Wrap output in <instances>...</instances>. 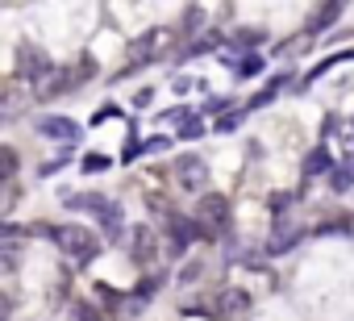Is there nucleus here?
Wrapping results in <instances>:
<instances>
[{"mask_svg":"<svg viewBox=\"0 0 354 321\" xmlns=\"http://www.w3.org/2000/svg\"><path fill=\"white\" fill-rule=\"evenodd\" d=\"M201 134H205V121H196V117H188V121L180 125V138H184V142H192V138H201Z\"/></svg>","mask_w":354,"mask_h":321,"instance_id":"nucleus-18","label":"nucleus"},{"mask_svg":"<svg viewBox=\"0 0 354 321\" xmlns=\"http://www.w3.org/2000/svg\"><path fill=\"white\" fill-rule=\"evenodd\" d=\"M171 42V34L167 30H146L142 38H133V46H129V67L138 71V67H146V63H154L158 55H162V46Z\"/></svg>","mask_w":354,"mask_h":321,"instance_id":"nucleus-7","label":"nucleus"},{"mask_svg":"<svg viewBox=\"0 0 354 321\" xmlns=\"http://www.w3.org/2000/svg\"><path fill=\"white\" fill-rule=\"evenodd\" d=\"M217 42H221L217 34H209V38H196V42L188 46V55H209V51H217Z\"/></svg>","mask_w":354,"mask_h":321,"instance_id":"nucleus-17","label":"nucleus"},{"mask_svg":"<svg viewBox=\"0 0 354 321\" xmlns=\"http://www.w3.org/2000/svg\"><path fill=\"white\" fill-rule=\"evenodd\" d=\"M283 80H288V75H279L275 84H267V88H259V92H254V96L246 100V113H254V109H263V104H271V100H275V96L283 92Z\"/></svg>","mask_w":354,"mask_h":321,"instance_id":"nucleus-13","label":"nucleus"},{"mask_svg":"<svg viewBox=\"0 0 354 321\" xmlns=\"http://www.w3.org/2000/svg\"><path fill=\"white\" fill-rule=\"evenodd\" d=\"M34 129H38L42 138H59L63 146H67V142H71V146L80 142V125H75L71 117H38V125H34Z\"/></svg>","mask_w":354,"mask_h":321,"instance_id":"nucleus-9","label":"nucleus"},{"mask_svg":"<svg viewBox=\"0 0 354 321\" xmlns=\"http://www.w3.org/2000/svg\"><path fill=\"white\" fill-rule=\"evenodd\" d=\"M42 234L67 255V259H75L80 267L84 263H92L96 255H100V238L92 234V230H84V226H75V221H67V226H42Z\"/></svg>","mask_w":354,"mask_h":321,"instance_id":"nucleus-1","label":"nucleus"},{"mask_svg":"<svg viewBox=\"0 0 354 321\" xmlns=\"http://www.w3.org/2000/svg\"><path fill=\"white\" fill-rule=\"evenodd\" d=\"M201 275H205V263H188V267H184V275H180V284H196Z\"/></svg>","mask_w":354,"mask_h":321,"instance_id":"nucleus-23","label":"nucleus"},{"mask_svg":"<svg viewBox=\"0 0 354 321\" xmlns=\"http://www.w3.org/2000/svg\"><path fill=\"white\" fill-rule=\"evenodd\" d=\"M325 180H329V188H333V192H346V188L354 184V163H337Z\"/></svg>","mask_w":354,"mask_h":321,"instance_id":"nucleus-14","label":"nucleus"},{"mask_svg":"<svg viewBox=\"0 0 354 321\" xmlns=\"http://www.w3.org/2000/svg\"><path fill=\"white\" fill-rule=\"evenodd\" d=\"M196 221H201L209 234H225V230H230V196L205 192L201 205H196Z\"/></svg>","mask_w":354,"mask_h":321,"instance_id":"nucleus-4","label":"nucleus"},{"mask_svg":"<svg viewBox=\"0 0 354 321\" xmlns=\"http://www.w3.org/2000/svg\"><path fill=\"white\" fill-rule=\"evenodd\" d=\"M250 313V296L242 288H221L196 304H184V317H213V321H230V317H242Z\"/></svg>","mask_w":354,"mask_h":321,"instance_id":"nucleus-2","label":"nucleus"},{"mask_svg":"<svg viewBox=\"0 0 354 321\" xmlns=\"http://www.w3.org/2000/svg\"><path fill=\"white\" fill-rule=\"evenodd\" d=\"M142 154H146V142H138V134L129 129V142L121 150V163H133V158H142Z\"/></svg>","mask_w":354,"mask_h":321,"instance_id":"nucleus-15","label":"nucleus"},{"mask_svg":"<svg viewBox=\"0 0 354 321\" xmlns=\"http://www.w3.org/2000/svg\"><path fill=\"white\" fill-rule=\"evenodd\" d=\"M71 321H100V313H96L92 304H75V309H71Z\"/></svg>","mask_w":354,"mask_h":321,"instance_id":"nucleus-21","label":"nucleus"},{"mask_svg":"<svg viewBox=\"0 0 354 321\" xmlns=\"http://www.w3.org/2000/svg\"><path fill=\"white\" fill-rule=\"evenodd\" d=\"M50 75H55V67H50L46 51H38V46H21L17 51V80L42 88V80H50Z\"/></svg>","mask_w":354,"mask_h":321,"instance_id":"nucleus-5","label":"nucleus"},{"mask_svg":"<svg viewBox=\"0 0 354 321\" xmlns=\"http://www.w3.org/2000/svg\"><path fill=\"white\" fill-rule=\"evenodd\" d=\"M342 9H346V0H321V9L308 17V34H321V30H329V26L342 17Z\"/></svg>","mask_w":354,"mask_h":321,"instance_id":"nucleus-11","label":"nucleus"},{"mask_svg":"<svg viewBox=\"0 0 354 321\" xmlns=\"http://www.w3.org/2000/svg\"><path fill=\"white\" fill-rule=\"evenodd\" d=\"M80 167H84L88 176H96V172H104V167H109V158H104V154H84V163H80Z\"/></svg>","mask_w":354,"mask_h":321,"instance_id":"nucleus-16","label":"nucleus"},{"mask_svg":"<svg viewBox=\"0 0 354 321\" xmlns=\"http://www.w3.org/2000/svg\"><path fill=\"white\" fill-rule=\"evenodd\" d=\"M129 259L142 263V267L158 259V238H154L150 226H133V234H129Z\"/></svg>","mask_w":354,"mask_h":321,"instance_id":"nucleus-8","label":"nucleus"},{"mask_svg":"<svg viewBox=\"0 0 354 321\" xmlns=\"http://www.w3.org/2000/svg\"><path fill=\"white\" fill-rule=\"evenodd\" d=\"M171 172H175V184H180L184 192H201L205 180H209V167H205L201 154H180V158L171 163Z\"/></svg>","mask_w":354,"mask_h":321,"instance_id":"nucleus-6","label":"nucleus"},{"mask_svg":"<svg viewBox=\"0 0 354 321\" xmlns=\"http://www.w3.org/2000/svg\"><path fill=\"white\" fill-rule=\"evenodd\" d=\"M321 172H325V176L333 172V158H329V150H325V146H317V150L304 158V176H321Z\"/></svg>","mask_w":354,"mask_h":321,"instance_id":"nucleus-12","label":"nucleus"},{"mask_svg":"<svg viewBox=\"0 0 354 321\" xmlns=\"http://www.w3.org/2000/svg\"><path fill=\"white\" fill-rule=\"evenodd\" d=\"M63 205H67V209H88V213L100 221V230H104L109 238H117L121 226H125L121 209H117L109 196H100V192H75V196H63Z\"/></svg>","mask_w":354,"mask_h":321,"instance_id":"nucleus-3","label":"nucleus"},{"mask_svg":"<svg viewBox=\"0 0 354 321\" xmlns=\"http://www.w3.org/2000/svg\"><path fill=\"white\" fill-rule=\"evenodd\" d=\"M259 67H263V59H254V55H250V59H242V63H238V71H242V75H254V71H259Z\"/></svg>","mask_w":354,"mask_h":321,"instance_id":"nucleus-24","label":"nucleus"},{"mask_svg":"<svg viewBox=\"0 0 354 321\" xmlns=\"http://www.w3.org/2000/svg\"><path fill=\"white\" fill-rule=\"evenodd\" d=\"M171 146V138L167 134H154V138H146V154H158V150H167Z\"/></svg>","mask_w":354,"mask_h":321,"instance_id":"nucleus-22","label":"nucleus"},{"mask_svg":"<svg viewBox=\"0 0 354 321\" xmlns=\"http://www.w3.org/2000/svg\"><path fill=\"white\" fill-rule=\"evenodd\" d=\"M150 100H154V92H150V88H142V92H138V96H133V104H138V109H146V104H150Z\"/></svg>","mask_w":354,"mask_h":321,"instance_id":"nucleus-25","label":"nucleus"},{"mask_svg":"<svg viewBox=\"0 0 354 321\" xmlns=\"http://www.w3.org/2000/svg\"><path fill=\"white\" fill-rule=\"evenodd\" d=\"M300 238H304V230H300V226H283V221H279L263 250H267V255H288L292 246H300Z\"/></svg>","mask_w":354,"mask_h":321,"instance_id":"nucleus-10","label":"nucleus"},{"mask_svg":"<svg viewBox=\"0 0 354 321\" xmlns=\"http://www.w3.org/2000/svg\"><path fill=\"white\" fill-rule=\"evenodd\" d=\"M113 117H121V109H117V104H100V109L92 113V125H104V121H113Z\"/></svg>","mask_w":354,"mask_h":321,"instance_id":"nucleus-19","label":"nucleus"},{"mask_svg":"<svg viewBox=\"0 0 354 321\" xmlns=\"http://www.w3.org/2000/svg\"><path fill=\"white\" fill-rule=\"evenodd\" d=\"M242 117H246V113H225V117L217 121V134H234V129L242 125Z\"/></svg>","mask_w":354,"mask_h":321,"instance_id":"nucleus-20","label":"nucleus"}]
</instances>
